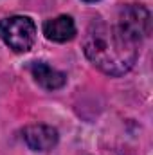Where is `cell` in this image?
Returning <instances> with one entry per match:
<instances>
[{"label": "cell", "mask_w": 153, "mask_h": 155, "mask_svg": "<svg viewBox=\"0 0 153 155\" xmlns=\"http://www.w3.org/2000/svg\"><path fill=\"white\" fill-rule=\"evenodd\" d=\"M139 43L130 40L115 24L94 20L83 38L86 60L106 76H124L139 58Z\"/></svg>", "instance_id": "cell-1"}, {"label": "cell", "mask_w": 153, "mask_h": 155, "mask_svg": "<svg viewBox=\"0 0 153 155\" xmlns=\"http://www.w3.org/2000/svg\"><path fill=\"white\" fill-rule=\"evenodd\" d=\"M76 22L69 15H60L43 22V35L49 41L65 43L76 38Z\"/></svg>", "instance_id": "cell-5"}, {"label": "cell", "mask_w": 153, "mask_h": 155, "mask_svg": "<svg viewBox=\"0 0 153 155\" xmlns=\"http://www.w3.org/2000/svg\"><path fill=\"white\" fill-rule=\"evenodd\" d=\"M0 40L13 52H27L36 41V24L33 18L15 15L0 20Z\"/></svg>", "instance_id": "cell-2"}, {"label": "cell", "mask_w": 153, "mask_h": 155, "mask_svg": "<svg viewBox=\"0 0 153 155\" xmlns=\"http://www.w3.org/2000/svg\"><path fill=\"white\" fill-rule=\"evenodd\" d=\"M31 76L45 90H60L67 85V74L50 67L47 61H31L29 63Z\"/></svg>", "instance_id": "cell-6"}, {"label": "cell", "mask_w": 153, "mask_h": 155, "mask_svg": "<svg viewBox=\"0 0 153 155\" xmlns=\"http://www.w3.org/2000/svg\"><path fill=\"white\" fill-rule=\"evenodd\" d=\"M22 137L27 148L33 152H49L60 141L58 130L49 124H29L24 128Z\"/></svg>", "instance_id": "cell-4"}, {"label": "cell", "mask_w": 153, "mask_h": 155, "mask_svg": "<svg viewBox=\"0 0 153 155\" xmlns=\"http://www.w3.org/2000/svg\"><path fill=\"white\" fill-rule=\"evenodd\" d=\"M130 40L141 45L151 33V13L148 7L141 4H128L119 9L117 24H115Z\"/></svg>", "instance_id": "cell-3"}, {"label": "cell", "mask_w": 153, "mask_h": 155, "mask_svg": "<svg viewBox=\"0 0 153 155\" xmlns=\"http://www.w3.org/2000/svg\"><path fill=\"white\" fill-rule=\"evenodd\" d=\"M83 2H97V0H83Z\"/></svg>", "instance_id": "cell-7"}]
</instances>
